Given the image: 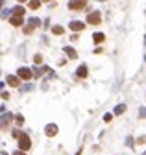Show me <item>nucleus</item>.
<instances>
[{"mask_svg":"<svg viewBox=\"0 0 146 155\" xmlns=\"http://www.w3.org/2000/svg\"><path fill=\"white\" fill-rule=\"evenodd\" d=\"M17 139H19V150L28 151L30 148H32V140H30V137L26 135V133H22V131H20Z\"/></svg>","mask_w":146,"mask_h":155,"instance_id":"nucleus-1","label":"nucleus"},{"mask_svg":"<svg viewBox=\"0 0 146 155\" xmlns=\"http://www.w3.org/2000/svg\"><path fill=\"white\" fill-rule=\"evenodd\" d=\"M39 26H41V20L35 19V17H32V19L28 20V24L24 26V33H26V35H30V33H32L35 28H39Z\"/></svg>","mask_w":146,"mask_h":155,"instance_id":"nucleus-2","label":"nucleus"},{"mask_svg":"<svg viewBox=\"0 0 146 155\" xmlns=\"http://www.w3.org/2000/svg\"><path fill=\"white\" fill-rule=\"evenodd\" d=\"M11 120H13V115L11 113H4L2 116H0V129H7L9 126H11Z\"/></svg>","mask_w":146,"mask_h":155,"instance_id":"nucleus-3","label":"nucleus"},{"mask_svg":"<svg viewBox=\"0 0 146 155\" xmlns=\"http://www.w3.org/2000/svg\"><path fill=\"white\" fill-rule=\"evenodd\" d=\"M85 6H87V0H70V2H69V9H72V11L83 9Z\"/></svg>","mask_w":146,"mask_h":155,"instance_id":"nucleus-4","label":"nucleus"},{"mask_svg":"<svg viewBox=\"0 0 146 155\" xmlns=\"http://www.w3.org/2000/svg\"><path fill=\"white\" fill-rule=\"evenodd\" d=\"M19 78H20V80H24V81H30L34 78V74H32L30 69H26V66H20V69H19Z\"/></svg>","mask_w":146,"mask_h":155,"instance_id":"nucleus-5","label":"nucleus"},{"mask_svg":"<svg viewBox=\"0 0 146 155\" xmlns=\"http://www.w3.org/2000/svg\"><path fill=\"white\" fill-rule=\"evenodd\" d=\"M87 22H89V24H100V22H102L100 11H92V13H89L87 15Z\"/></svg>","mask_w":146,"mask_h":155,"instance_id":"nucleus-6","label":"nucleus"},{"mask_svg":"<svg viewBox=\"0 0 146 155\" xmlns=\"http://www.w3.org/2000/svg\"><path fill=\"white\" fill-rule=\"evenodd\" d=\"M6 81H7V85H9V87H19L20 78H19V76H7V78H6Z\"/></svg>","mask_w":146,"mask_h":155,"instance_id":"nucleus-7","label":"nucleus"},{"mask_svg":"<svg viewBox=\"0 0 146 155\" xmlns=\"http://www.w3.org/2000/svg\"><path fill=\"white\" fill-rule=\"evenodd\" d=\"M45 133L48 137H54V135H57V126L56 124H48L46 127H45Z\"/></svg>","mask_w":146,"mask_h":155,"instance_id":"nucleus-8","label":"nucleus"},{"mask_svg":"<svg viewBox=\"0 0 146 155\" xmlns=\"http://www.w3.org/2000/svg\"><path fill=\"white\" fill-rule=\"evenodd\" d=\"M69 26H70V30H74V31H81L83 28H85V24H83V22H80V20H72Z\"/></svg>","mask_w":146,"mask_h":155,"instance_id":"nucleus-9","label":"nucleus"},{"mask_svg":"<svg viewBox=\"0 0 146 155\" xmlns=\"http://www.w3.org/2000/svg\"><path fill=\"white\" fill-rule=\"evenodd\" d=\"M9 22H11L13 26H22L24 20H22V15H13L11 19H9Z\"/></svg>","mask_w":146,"mask_h":155,"instance_id":"nucleus-10","label":"nucleus"},{"mask_svg":"<svg viewBox=\"0 0 146 155\" xmlns=\"http://www.w3.org/2000/svg\"><path fill=\"white\" fill-rule=\"evenodd\" d=\"M45 72H48V66H39V69H34V70H32V74H34L35 78H39L41 74H45Z\"/></svg>","mask_w":146,"mask_h":155,"instance_id":"nucleus-11","label":"nucleus"},{"mask_svg":"<svg viewBox=\"0 0 146 155\" xmlns=\"http://www.w3.org/2000/svg\"><path fill=\"white\" fill-rule=\"evenodd\" d=\"M65 52H67V55L70 59H76V50L72 48V46H65Z\"/></svg>","mask_w":146,"mask_h":155,"instance_id":"nucleus-12","label":"nucleus"},{"mask_svg":"<svg viewBox=\"0 0 146 155\" xmlns=\"http://www.w3.org/2000/svg\"><path fill=\"white\" fill-rule=\"evenodd\" d=\"M76 74H78V78H87V66H80V69L76 70Z\"/></svg>","mask_w":146,"mask_h":155,"instance_id":"nucleus-13","label":"nucleus"},{"mask_svg":"<svg viewBox=\"0 0 146 155\" xmlns=\"http://www.w3.org/2000/svg\"><path fill=\"white\" fill-rule=\"evenodd\" d=\"M126 109H128V107H126V104H118L117 107H115V115H122Z\"/></svg>","mask_w":146,"mask_h":155,"instance_id":"nucleus-14","label":"nucleus"},{"mask_svg":"<svg viewBox=\"0 0 146 155\" xmlns=\"http://www.w3.org/2000/svg\"><path fill=\"white\" fill-rule=\"evenodd\" d=\"M92 39H95V42H96V44H100V42H104L106 35H104V33H95V35H92Z\"/></svg>","mask_w":146,"mask_h":155,"instance_id":"nucleus-15","label":"nucleus"},{"mask_svg":"<svg viewBox=\"0 0 146 155\" xmlns=\"http://www.w3.org/2000/svg\"><path fill=\"white\" fill-rule=\"evenodd\" d=\"M28 7H30V9H39V7H41V2H39V0H30Z\"/></svg>","mask_w":146,"mask_h":155,"instance_id":"nucleus-16","label":"nucleus"},{"mask_svg":"<svg viewBox=\"0 0 146 155\" xmlns=\"http://www.w3.org/2000/svg\"><path fill=\"white\" fill-rule=\"evenodd\" d=\"M52 33H56V35H63L65 30H63V26H54V28H52Z\"/></svg>","mask_w":146,"mask_h":155,"instance_id":"nucleus-17","label":"nucleus"},{"mask_svg":"<svg viewBox=\"0 0 146 155\" xmlns=\"http://www.w3.org/2000/svg\"><path fill=\"white\" fill-rule=\"evenodd\" d=\"M15 122H17L19 126H22V124H24V116H22V115H17V116H15Z\"/></svg>","mask_w":146,"mask_h":155,"instance_id":"nucleus-18","label":"nucleus"},{"mask_svg":"<svg viewBox=\"0 0 146 155\" xmlns=\"http://www.w3.org/2000/svg\"><path fill=\"white\" fill-rule=\"evenodd\" d=\"M13 15H24V7H15L13 9Z\"/></svg>","mask_w":146,"mask_h":155,"instance_id":"nucleus-19","label":"nucleus"},{"mask_svg":"<svg viewBox=\"0 0 146 155\" xmlns=\"http://www.w3.org/2000/svg\"><path fill=\"white\" fill-rule=\"evenodd\" d=\"M34 61H35L37 65H39V63H43V55H41V54H37L35 57H34Z\"/></svg>","mask_w":146,"mask_h":155,"instance_id":"nucleus-20","label":"nucleus"},{"mask_svg":"<svg viewBox=\"0 0 146 155\" xmlns=\"http://www.w3.org/2000/svg\"><path fill=\"white\" fill-rule=\"evenodd\" d=\"M139 116H141V118H146V107L139 109Z\"/></svg>","mask_w":146,"mask_h":155,"instance_id":"nucleus-21","label":"nucleus"},{"mask_svg":"<svg viewBox=\"0 0 146 155\" xmlns=\"http://www.w3.org/2000/svg\"><path fill=\"white\" fill-rule=\"evenodd\" d=\"M137 142H139V144H146V137H144V135H141V137L137 139Z\"/></svg>","mask_w":146,"mask_h":155,"instance_id":"nucleus-22","label":"nucleus"},{"mask_svg":"<svg viewBox=\"0 0 146 155\" xmlns=\"http://www.w3.org/2000/svg\"><path fill=\"white\" fill-rule=\"evenodd\" d=\"M32 89H34V85H26V87H22V89H20V91L24 92V91H32Z\"/></svg>","mask_w":146,"mask_h":155,"instance_id":"nucleus-23","label":"nucleus"},{"mask_svg":"<svg viewBox=\"0 0 146 155\" xmlns=\"http://www.w3.org/2000/svg\"><path fill=\"white\" fill-rule=\"evenodd\" d=\"M126 144L131 148V146H133V139H131V137H128V139H126Z\"/></svg>","mask_w":146,"mask_h":155,"instance_id":"nucleus-24","label":"nucleus"},{"mask_svg":"<svg viewBox=\"0 0 146 155\" xmlns=\"http://www.w3.org/2000/svg\"><path fill=\"white\" fill-rule=\"evenodd\" d=\"M104 120H106V122H111L113 116H111V115H104Z\"/></svg>","mask_w":146,"mask_h":155,"instance_id":"nucleus-25","label":"nucleus"},{"mask_svg":"<svg viewBox=\"0 0 146 155\" xmlns=\"http://www.w3.org/2000/svg\"><path fill=\"white\" fill-rule=\"evenodd\" d=\"M0 96H2V100H9V94H7V92H2Z\"/></svg>","mask_w":146,"mask_h":155,"instance_id":"nucleus-26","label":"nucleus"},{"mask_svg":"<svg viewBox=\"0 0 146 155\" xmlns=\"http://www.w3.org/2000/svg\"><path fill=\"white\" fill-rule=\"evenodd\" d=\"M13 155H26V153H24V151H22V150H17V151H15V153H13Z\"/></svg>","mask_w":146,"mask_h":155,"instance_id":"nucleus-27","label":"nucleus"},{"mask_svg":"<svg viewBox=\"0 0 146 155\" xmlns=\"http://www.w3.org/2000/svg\"><path fill=\"white\" fill-rule=\"evenodd\" d=\"M4 6V0H0V7H2Z\"/></svg>","mask_w":146,"mask_h":155,"instance_id":"nucleus-28","label":"nucleus"},{"mask_svg":"<svg viewBox=\"0 0 146 155\" xmlns=\"http://www.w3.org/2000/svg\"><path fill=\"white\" fill-rule=\"evenodd\" d=\"M76 155H81V148H80V151H78V153H76Z\"/></svg>","mask_w":146,"mask_h":155,"instance_id":"nucleus-29","label":"nucleus"},{"mask_svg":"<svg viewBox=\"0 0 146 155\" xmlns=\"http://www.w3.org/2000/svg\"><path fill=\"white\" fill-rule=\"evenodd\" d=\"M19 2H20V4H22V2H26V0H19Z\"/></svg>","mask_w":146,"mask_h":155,"instance_id":"nucleus-30","label":"nucleus"},{"mask_svg":"<svg viewBox=\"0 0 146 155\" xmlns=\"http://www.w3.org/2000/svg\"><path fill=\"white\" fill-rule=\"evenodd\" d=\"M2 87H4V83H0V89H2Z\"/></svg>","mask_w":146,"mask_h":155,"instance_id":"nucleus-31","label":"nucleus"},{"mask_svg":"<svg viewBox=\"0 0 146 155\" xmlns=\"http://www.w3.org/2000/svg\"><path fill=\"white\" fill-rule=\"evenodd\" d=\"M2 155H7V153H6V151H4V153H2Z\"/></svg>","mask_w":146,"mask_h":155,"instance_id":"nucleus-32","label":"nucleus"},{"mask_svg":"<svg viewBox=\"0 0 146 155\" xmlns=\"http://www.w3.org/2000/svg\"><path fill=\"white\" fill-rule=\"evenodd\" d=\"M43 2H48V0H43Z\"/></svg>","mask_w":146,"mask_h":155,"instance_id":"nucleus-33","label":"nucleus"},{"mask_svg":"<svg viewBox=\"0 0 146 155\" xmlns=\"http://www.w3.org/2000/svg\"><path fill=\"white\" fill-rule=\"evenodd\" d=\"M98 2H104V0H98Z\"/></svg>","mask_w":146,"mask_h":155,"instance_id":"nucleus-34","label":"nucleus"}]
</instances>
